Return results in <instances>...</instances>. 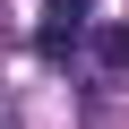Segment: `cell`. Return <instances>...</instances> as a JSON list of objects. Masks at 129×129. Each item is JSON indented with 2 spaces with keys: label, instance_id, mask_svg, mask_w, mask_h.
Listing matches in <instances>:
<instances>
[{
  "label": "cell",
  "instance_id": "1",
  "mask_svg": "<svg viewBox=\"0 0 129 129\" xmlns=\"http://www.w3.org/2000/svg\"><path fill=\"white\" fill-rule=\"evenodd\" d=\"M86 17H95V0H43V35H35V43L60 60V52H69V35H78Z\"/></svg>",
  "mask_w": 129,
  "mask_h": 129
},
{
  "label": "cell",
  "instance_id": "2",
  "mask_svg": "<svg viewBox=\"0 0 129 129\" xmlns=\"http://www.w3.org/2000/svg\"><path fill=\"white\" fill-rule=\"evenodd\" d=\"M95 69H129V26H95Z\"/></svg>",
  "mask_w": 129,
  "mask_h": 129
}]
</instances>
